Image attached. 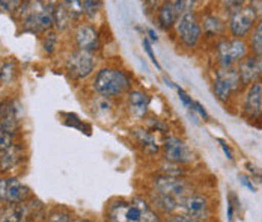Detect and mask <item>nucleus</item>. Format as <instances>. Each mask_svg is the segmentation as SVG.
<instances>
[{
    "label": "nucleus",
    "instance_id": "f257e3e1",
    "mask_svg": "<svg viewBox=\"0 0 262 222\" xmlns=\"http://www.w3.org/2000/svg\"><path fill=\"white\" fill-rule=\"evenodd\" d=\"M91 91L112 100H122L134 86V77L121 65H104L95 70L91 77Z\"/></svg>",
    "mask_w": 262,
    "mask_h": 222
},
{
    "label": "nucleus",
    "instance_id": "f03ea898",
    "mask_svg": "<svg viewBox=\"0 0 262 222\" xmlns=\"http://www.w3.org/2000/svg\"><path fill=\"white\" fill-rule=\"evenodd\" d=\"M105 218L108 221L127 222L161 221V216L151 207L145 195H139L131 199H125V198L110 199L105 207Z\"/></svg>",
    "mask_w": 262,
    "mask_h": 222
},
{
    "label": "nucleus",
    "instance_id": "7ed1b4c3",
    "mask_svg": "<svg viewBox=\"0 0 262 222\" xmlns=\"http://www.w3.org/2000/svg\"><path fill=\"white\" fill-rule=\"evenodd\" d=\"M59 0H23L14 12L21 30L27 33H44L53 29V9Z\"/></svg>",
    "mask_w": 262,
    "mask_h": 222
},
{
    "label": "nucleus",
    "instance_id": "20e7f679",
    "mask_svg": "<svg viewBox=\"0 0 262 222\" xmlns=\"http://www.w3.org/2000/svg\"><path fill=\"white\" fill-rule=\"evenodd\" d=\"M63 67H65L68 77L73 82L81 84L94 76L97 70V56L95 53L76 49L65 57Z\"/></svg>",
    "mask_w": 262,
    "mask_h": 222
},
{
    "label": "nucleus",
    "instance_id": "39448f33",
    "mask_svg": "<svg viewBox=\"0 0 262 222\" xmlns=\"http://www.w3.org/2000/svg\"><path fill=\"white\" fill-rule=\"evenodd\" d=\"M241 88H243V84H241L236 67H229V68L219 67L215 70L214 80H212V92H214V97L220 103L228 105L231 98L239 92Z\"/></svg>",
    "mask_w": 262,
    "mask_h": 222
},
{
    "label": "nucleus",
    "instance_id": "423d86ee",
    "mask_svg": "<svg viewBox=\"0 0 262 222\" xmlns=\"http://www.w3.org/2000/svg\"><path fill=\"white\" fill-rule=\"evenodd\" d=\"M146 191H156L161 194L173 195L175 198H183L185 195L193 192V185L185 178V177H173V175H166L161 172H154L148 178V188Z\"/></svg>",
    "mask_w": 262,
    "mask_h": 222
},
{
    "label": "nucleus",
    "instance_id": "0eeeda50",
    "mask_svg": "<svg viewBox=\"0 0 262 222\" xmlns=\"http://www.w3.org/2000/svg\"><path fill=\"white\" fill-rule=\"evenodd\" d=\"M249 55V47L244 38H223L215 44V56L219 67H236L239 60Z\"/></svg>",
    "mask_w": 262,
    "mask_h": 222
},
{
    "label": "nucleus",
    "instance_id": "6e6552de",
    "mask_svg": "<svg viewBox=\"0 0 262 222\" xmlns=\"http://www.w3.org/2000/svg\"><path fill=\"white\" fill-rule=\"evenodd\" d=\"M175 35L180 44L185 49H194L202 38V26L194 11L183 14L175 23Z\"/></svg>",
    "mask_w": 262,
    "mask_h": 222
},
{
    "label": "nucleus",
    "instance_id": "1a4fd4ad",
    "mask_svg": "<svg viewBox=\"0 0 262 222\" xmlns=\"http://www.w3.org/2000/svg\"><path fill=\"white\" fill-rule=\"evenodd\" d=\"M161 157L164 160L188 167L194 162V153L190 145L180 136L166 135L161 140Z\"/></svg>",
    "mask_w": 262,
    "mask_h": 222
},
{
    "label": "nucleus",
    "instance_id": "9d476101",
    "mask_svg": "<svg viewBox=\"0 0 262 222\" xmlns=\"http://www.w3.org/2000/svg\"><path fill=\"white\" fill-rule=\"evenodd\" d=\"M122 100H124V111L127 116L137 123H142L151 113L152 97L146 89L133 86Z\"/></svg>",
    "mask_w": 262,
    "mask_h": 222
},
{
    "label": "nucleus",
    "instance_id": "9b49d317",
    "mask_svg": "<svg viewBox=\"0 0 262 222\" xmlns=\"http://www.w3.org/2000/svg\"><path fill=\"white\" fill-rule=\"evenodd\" d=\"M258 22V11L255 6L244 5L229 12L228 28L234 38H246Z\"/></svg>",
    "mask_w": 262,
    "mask_h": 222
},
{
    "label": "nucleus",
    "instance_id": "f8f14e48",
    "mask_svg": "<svg viewBox=\"0 0 262 222\" xmlns=\"http://www.w3.org/2000/svg\"><path fill=\"white\" fill-rule=\"evenodd\" d=\"M178 212L184 213L188 222L207 221L210 216V199L207 195L199 194V192H191L180 198V209Z\"/></svg>",
    "mask_w": 262,
    "mask_h": 222
},
{
    "label": "nucleus",
    "instance_id": "ddd939ff",
    "mask_svg": "<svg viewBox=\"0 0 262 222\" xmlns=\"http://www.w3.org/2000/svg\"><path fill=\"white\" fill-rule=\"evenodd\" d=\"M32 196L30 189L26 185L9 174L0 175V204H12V203H21Z\"/></svg>",
    "mask_w": 262,
    "mask_h": 222
},
{
    "label": "nucleus",
    "instance_id": "4468645a",
    "mask_svg": "<svg viewBox=\"0 0 262 222\" xmlns=\"http://www.w3.org/2000/svg\"><path fill=\"white\" fill-rule=\"evenodd\" d=\"M23 119V105L17 98H5L0 102V132L20 133Z\"/></svg>",
    "mask_w": 262,
    "mask_h": 222
},
{
    "label": "nucleus",
    "instance_id": "2eb2a0df",
    "mask_svg": "<svg viewBox=\"0 0 262 222\" xmlns=\"http://www.w3.org/2000/svg\"><path fill=\"white\" fill-rule=\"evenodd\" d=\"M130 138L140 150V153L146 157H156L161 153V140H158L157 133H154L143 124H137L131 129Z\"/></svg>",
    "mask_w": 262,
    "mask_h": 222
},
{
    "label": "nucleus",
    "instance_id": "dca6fc26",
    "mask_svg": "<svg viewBox=\"0 0 262 222\" xmlns=\"http://www.w3.org/2000/svg\"><path fill=\"white\" fill-rule=\"evenodd\" d=\"M73 39H74L76 49H80V50L97 53L101 49V32L91 22L79 23L73 32Z\"/></svg>",
    "mask_w": 262,
    "mask_h": 222
},
{
    "label": "nucleus",
    "instance_id": "f3484780",
    "mask_svg": "<svg viewBox=\"0 0 262 222\" xmlns=\"http://www.w3.org/2000/svg\"><path fill=\"white\" fill-rule=\"evenodd\" d=\"M243 100V113L249 121L262 119V79L246 86Z\"/></svg>",
    "mask_w": 262,
    "mask_h": 222
},
{
    "label": "nucleus",
    "instance_id": "a211bd4d",
    "mask_svg": "<svg viewBox=\"0 0 262 222\" xmlns=\"http://www.w3.org/2000/svg\"><path fill=\"white\" fill-rule=\"evenodd\" d=\"M243 86L262 79V55H247L236 65Z\"/></svg>",
    "mask_w": 262,
    "mask_h": 222
},
{
    "label": "nucleus",
    "instance_id": "6ab92c4d",
    "mask_svg": "<svg viewBox=\"0 0 262 222\" xmlns=\"http://www.w3.org/2000/svg\"><path fill=\"white\" fill-rule=\"evenodd\" d=\"M145 196L148 198L151 207L157 212L160 216L169 218L173 213L178 212L180 209V199L175 198L173 195L161 194V192H156V191H148Z\"/></svg>",
    "mask_w": 262,
    "mask_h": 222
},
{
    "label": "nucleus",
    "instance_id": "aec40b11",
    "mask_svg": "<svg viewBox=\"0 0 262 222\" xmlns=\"http://www.w3.org/2000/svg\"><path fill=\"white\" fill-rule=\"evenodd\" d=\"M25 157V147L18 142L9 150L0 153V174H11L12 171L23 165Z\"/></svg>",
    "mask_w": 262,
    "mask_h": 222
},
{
    "label": "nucleus",
    "instance_id": "412c9836",
    "mask_svg": "<svg viewBox=\"0 0 262 222\" xmlns=\"http://www.w3.org/2000/svg\"><path fill=\"white\" fill-rule=\"evenodd\" d=\"M180 15L177 14L175 8L172 6L170 0H161L160 5L156 8V22L163 30L173 29Z\"/></svg>",
    "mask_w": 262,
    "mask_h": 222
},
{
    "label": "nucleus",
    "instance_id": "4be33fe9",
    "mask_svg": "<svg viewBox=\"0 0 262 222\" xmlns=\"http://www.w3.org/2000/svg\"><path fill=\"white\" fill-rule=\"evenodd\" d=\"M116 103H118V100H112V98H105V97H101V95H95L92 98V105H91L92 115L100 118V119H110L116 112Z\"/></svg>",
    "mask_w": 262,
    "mask_h": 222
},
{
    "label": "nucleus",
    "instance_id": "5701e85b",
    "mask_svg": "<svg viewBox=\"0 0 262 222\" xmlns=\"http://www.w3.org/2000/svg\"><path fill=\"white\" fill-rule=\"evenodd\" d=\"M73 23H74V18L71 17V14L65 8V5L62 2H59L53 9V28L57 32H63V30H68L71 28Z\"/></svg>",
    "mask_w": 262,
    "mask_h": 222
},
{
    "label": "nucleus",
    "instance_id": "b1692460",
    "mask_svg": "<svg viewBox=\"0 0 262 222\" xmlns=\"http://www.w3.org/2000/svg\"><path fill=\"white\" fill-rule=\"evenodd\" d=\"M201 26L205 36H220L225 33V23L217 15H205L201 22Z\"/></svg>",
    "mask_w": 262,
    "mask_h": 222
},
{
    "label": "nucleus",
    "instance_id": "393cba45",
    "mask_svg": "<svg viewBox=\"0 0 262 222\" xmlns=\"http://www.w3.org/2000/svg\"><path fill=\"white\" fill-rule=\"evenodd\" d=\"M18 74V68H17V62L14 59H8L3 60L0 64V85L3 86H9L15 82Z\"/></svg>",
    "mask_w": 262,
    "mask_h": 222
},
{
    "label": "nucleus",
    "instance_id": "a878e982",
    "mask_svg": "<svg viewBox=\"0 0 262 222\" xmlns=\"http://www.w3.org/2000/svg\"><path fill=\"white\" fill-rule=\"evenodd\" d=\"M142 124L145 126V127H148L149 130H152L154 133H157V135H169V132H170V127H169V123L166 121V119H163V118H160L157 115H148L143 121H142Z\"/></svg>",
    "mask_w": 262,
    "mask_h": 222
},
{
    "label": "nucleus",
    "instance_id": "bb28decb",
    "mask_svg": "<svg viewBox=\"0 0 262 222\" xmlns=\"http://www.w3.org/2000/svg\"><path fill=\"white\" fill-rule=\"evenodd\" d=\"M103 11V0H83V15L88 22H95Z\"/></svg>",
    "mask_w": 262,
    "mask_h": 222
},
{
    "label": "nucleus",
    "instance_id": "cd10ccee",
    "mask_svg": "<svg viewBox=\"0 0 262 222\" xmlns=\"http://www.w3.org/2000/svg\"><path fill=\"white\" fill-rule=\"evenodd\" d=\"M59 46V33L56 29H50L42 33V50L47 56H52Z\"/></svg>",
    "mask_w": 262,
    "mask_h": 222
},
{
    "label": "nucleus",
    "instance_id": "c85d7f7f",
    "mask_svg": "<svg viewBox=\"0 0 262 222\" xmlns=\"http://www.w3.org/2000/svg\"><path fill=\"white\" fill-rule=\"evenodd\" d=\"M157 172L166 174V175H173V177H185V174H187L185 167L178 165V164H173V162H169V160H164V159L160 162Z\"/></svg>",
    "mask_w": 262,
    "mask_h": 222
},
{
    "label": "nucleus",
    "instance_id": "c756f323",
    "mask_svg": "<svg viewBox=\"0 0 262 222\" xmlns=\"http://www.w3.org/2000/svg\"><path fill=\"white\" fill-rule=\"evenodd\" d=\"M46 219H47V221L60 222L73 221V212H70V210H68L67 207H63V206H56V207H53L49 213H46Z\"/></svg>",
    "mask_w": 262,
    "mask_h": 222
},
{
    "label": "nucleus",
    "instance_id": "7c9ffc66",
    "mask_svg": "<svg viewBox=\"0 0 262 222\" xmlns=\"http://www.w3.org/2000/svg\"><path fill=\"white\" fill-rule=\"evenodd\" d=\"M250 47L255 55H262V18L256 22L250 35Z\"/></svg>",
    "mask_w": 262,
    "mask_h": 222
},
{
    "label": "nucleus",
    "instance_id": "2f4dec72",
    "mask_svg": "<svg viewBox=\"0 0 262 222\" xmlns=\"http://www.w3.org/2000/svg\"><path fill=\"white\" fill-rule=\"evenodd\" d=\"M62 3L65 5V8L68 9V12L74 18V22H80L81 18H84V15H83V0H62Z\"/></svg>",
    "mask_w": 262,
    "mask_h": 222
},
{
    "label": "nucleus",
    "instance_id": "473e14b6",
    "mask_svg": "<svg viewBox=\"0 0 262 222\" xmlns=\"http://www.w3.org/2000/svg\"><path fill=\"white\" fill-rule=\"evenodd\" d=\"M170 3L180 17L185 12L194 11V6H196V0H170Z\"/></svg>",
    "mask_w": 262,
    "mask_h": 222
},
{
    "label": "nucleus",
    "instance_id": "72a5a7b5",
    "mask_svg": "<svg viewBox=\"0 0 262 222\" xmlns=\"http://www.w3.org/2000/svg\"><path fill=\"white\" fill-rule=\"evenodd\" d=\"M142 47H143V50H145L146 56L149 57L151 64L157 68L158 71H161V65L158 64V59H157V56H156V52H154V49H152V41H151L148 36H143V38H142Z\"/></svg>",
    "mask_w": 262,
    "mask_h": 222
},
{
    "label": "nucleus",
    "instance_id": "f704fd0d",
    "mask_svg": "<svg viewBox=\"0 0 262 222\" xmlns=\"http://www.w3.org/2000/svg\"><path fill=\"white\" fill-rule=\"evenodd\" d=\"M173 89H177L178 98H180V102L183 103L184 108H187V111L191 112L193 115H196V113H194V100L191 98V95H188V92H185L180 85L175 84V88H173Z\"/></svg>",
    "mask_w": 262,
    "mask_h": 222
},
{
    "label": "nucleus",
    "instance_id": "c9c22d12",
    "mask_svg": "<svg viewBox=\"0 0 262 222\" xmlns=\"http://www.w3.org/2000/svg\"><path fill=\"white\" fill-rule=\"evenodd\" d=\"M17 133L12 132H0V153L9 150L17 144Z\"/></svg>",
    "mask_w": 262,
    "mask_h": 222
},
{
    "label": "nucleus",
    "instance_id": "e433bc0d",
    "mask_svg": "<svg viewBox=\"0 0 262 222\" xmlns=\"http://www.w3.org/2000/svg\"><path fill=\"white\" fill-rule=\"evenodd\" d=\"M21 3H23V0H0V11L14 14Z\"/></svg>",
    "mask_w": 262,
    "mask_h": 222
},
{
    "label": "nucleus",
    "instance_id": "4c0bfd02",
    "mask_svg": "<svg viewBox=\"0 0 262 222\" xmlns=\"http://www.w3.org/2000/svg\"><path fill=\"white\" fill-rule=\"evenodd\" d=\"M238 178H239V183H241L246 189H249L250 192H256L255 180H253L249 174H239V175H238Z\"/></svg>",
    "mask_w": 262,
    "mask_h": 222
},
{
    "label": "nucleus",
    "instance_id": "58836bf2",
    "mask_svg": "<svg viewBox=\"0 0 262 222\" xmlns=\"http://www.w3.org/2000/svg\"><path fill=\"white\" fill-rule=\"evenodd\" d=\"M194 113H196L199 118H202L204 121H208V119H210V115H208V112L205 109V106H204L202 103L196 102V100H194Z\"/></svg>",
    "mask_w": 262,
    "mask_h": 222
},
{
    "label": "nucleus",
    "instance_id": "ea45409f",
    "mask_svg": "<svg viewBox=\"0 0 262 222\" xmlns=\"http://www.w3.org/2000/svg\"><path fill=\"white\" fill-rule=\"evenodd\" d=\"M217 142H219V145H220V148L223 150V153H225V156H226V159L228 160H234V153H232V150H231V147L226 144V140H223V139L217 138Z\"/></svg>",
    "mask_w": 262,
    "mask_h": 222
},
{
    "label": "nucleus",
    "instance_id": "a19ab883",
    "mask_svg": "<svg viewBox=\"0 0 262 222\" xmlns=\"http://www.w3.org/2000/svg\"><path fill=\"white\" fill-rule=\"evenodd\" d=\"M246 2H247V0H223V5H225V8L231 12V11H234L236 8H239V6H244Z\"/></svg>",
    "mask_w": 262,
    "mask_h": 222
},
{
    "label": "nucleus",
    "instance_id": "79ce46f5",
    "mask_svg": "<svg viewBox=\"0 0 262 222\" xmlns=\"http://www.w3.org/2000/svg\"><path fill=\"white\" fill-rule=\"evenodd\" d=\"M234 206H235V204H232V201L228 199V219H229V221L234 219V213H235V207H234Z\"/></svg>",
    "mask_w": 262,
    "mask_h": 222
},
{
    "label": "nucleus",
    "instance_id": "37998d69",
    "mask_svg": "<svg viewBox=\"0 0 262 222\" xmlns=\"http://www.w3.org/2000/svg\"><path fill=\"white\" fill-rule=\"evenodd\" d=\"M146 33H148L146 36H148V38H149V39H151L152 43H157V41H158V35H157V32H156L154 29L149 28V29H148V30H146Z\"/></svg>",
    "mask_w": 262,
    "mask_h": 222
},
{
    "label": "nucleus",
    "instance_id": "c03bdc74",
    "mask_svg": "<svg viewBox=\"0 0 262 222\" xmlns=\"http://www.w3.org/2000/svg\"><path fill=\"white\" fill-rule=\"evenodd\" d=\"M142 2H143L148 8H151V9H156L158 5H160L158 0H142Z\"/></svg>",
    "mask_w": 262,
    "mask_h": 222
}]
</instances>
